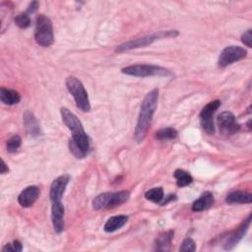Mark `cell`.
<instances>
[{"label":"cell","instance_id":"1","mask_svg":"<svg viewBox=\"0 0 252 252\" xmlns=\"http://www.w3.org/2000/svg\"><path fill=\"white\" fill-rule=\"evenodd\" d=\"M62 121L72 132V138L69 142L70 152L78 159L85 158L90 149V140L83 128L79 118L71 113L68 109L62 108L60 110Z\"/></svg>","mask_w":252,"mask_h":252},{"label":"cell","instance_id":"2","mask_svg":"<svg viewBox=\"0 0 252 252\" xmlns=\"http://www.w3.org/2000/svg\"><path fill=\"white\" fill-rule=\"evenodd\" d=\"M158 98H159V91L158 89H155L151 91L142 102L137 125L135 128V133H134L135 140L138 143H141L148 134V131L151 127L154 114L158 106Z\"/></svg>","mask_w":252,"mask_h":252},{"label":"cell","instance_id":"3","mask_svg":"<svg viewBox=\"0 0 252 252\" xmlns=\"http://www.w3.org/2000/svg\"><path fill=\"white\" fill-rule=\"evenodd\" d=\"M66 87L69 93L73 96L78 109H80L84 113L91 111L88 93L79 79L73 76L68 77L66 79Z\"/></svg>","mask_w":252,"mask_h":252},{"label":"cell","instance_id":"4","mask_svg":"<svg viewBox=\"0 0 252 252\" xmlns=\"http://www.w3.org/2000/svg\"><path fill=\"white\" fill-rule=\"evenodd\" d=\"M179 35L178 31H162V32H159L156 33L154 35H150V36H145L136 40H132L129 41L127 43H124L120 46H118L115 49L116 52H124L127 50H131V49H135V48H140V47H145L147 46H150L151 44H153L156 41H159L160 39H164V38H172V37H177Z\"/></svg>","mask_w":252,"mask_h":252},{"label":"cell","instance_id":"5","mask_svg":"<svg viewBox=\"0 0 252 252\" xmlns=\"http://www.w3.org/2000/svg\"><path fill=\"white\" fill-rule=\"evenodd\" d=\"M130 197L128 191L119 192H106L98 195L93 201V208L95 210L113 209L125 203Z\"/></svg>","mask_w":252,"mask_h":252},{"label":"cell","instance_id":"6","mask_svg":"<svg viewBox=\"0 0 252 252\" xmlns=\"http://www.w3.org/2000/svg\"><path fill=\"white\" fill-rule=\"evenodd\" d=\"M36 42L44 46L47 47L53 44V28L49 18L45 15H40L37 18L36 29H35Z\"/></svg>","mask_w":252,"mask_h":252},{"label":"cell","instance_id":"7","mask_svg":"<svg viewBox=\"0 0 252 252\" xmlns=\"http://www.w3.org/2000/svg\"><path fill=\"white\" fill-rule=\"evenodd\" d=\"M121 72L123 74L134 76V77H151V76H169L171 72L162 67L149 64H136L130 65L125 68H122Z\"/></svg>","mask_w":252,"mask_h":252},{"label":"cell","instance_id":"8","mask_svg":"<svg viewBox=\"0 0 252 252\" xmlns=\"http://www.w3.org/2000/svg\"><path fill=\"white\" fill-rule=\"evenodd\" d=\"M220 107H221V102L219 100H216L206 105L200 113L201 126L203 130L209 135H212L215 133V125H214L213 117L215 113Z\"/></svg>","mask_w":252,"mask_h":252},{"label":"cell","instance_id":"9","mask_svg":"<svg viewBox=\"0 0 252 252\" xmlns=\"http://www.w3.org/2000/svg\"><path fill=\"white\" fill-rule=\"evenodd\" d=\"M247 54L246 49L241 46H230L225 47L219 56V65L221 67H227L236 61L241 60Z\"/></svg>","mask_w":252,"mask_h":252},{"label":"cell","instance_id":"10","mask_svg":"<svg viewBox=\"0 0 252 252\" xmlns=\"http://www.w3.org/2000/svg\"><path fill=\"white\" fill-rule=\"evenodd\" d=\"M218 126L220 129L221 134L223 135H232L236 133L240 126L235 121V116L230 112H224L222 113L217 118Z\"/></svg>","mask_w":252,"mask_h":252},{"label":"cell","instance_id":"11","mask_svg":"<svg viewBox=\"0 0 252 252\" xmlns=\"http://www.w3.org/2000/svg\"><path fill=\"white\" fill-rule=\"evenodd\" d=\"M69 176L68 175H63L58 177L56 180H54V182L52 183L51 186H50V199L53 202H57V201H61V198L65 192L66 186L69 183Z\"/></svg>","mask_w":252,"mask_h":252},{"label":"cell","instance_id":"12","mask_svg":"<svg viewBox=\"0 0 252 252\" xmlns=\"http://www.w3.org/2000/svg\"><path fill=\"white\" fill-rule=\"evenodd\" d=\"M250 223H251V215H249L248 218L241 224V226L227 238V240L225 242L226 250L232 249L242 239V237L244 236V234L246 233V231L249 229Z\"/></svg>","mask_w":252,"mask_h":252},{"label":"cell","instance_id":"13","mask_svg":"<svg viewBox=\"0 0 252 252\" xmlns=\"http://www.w3.org/2000/svg\"><path fill=\"white\" fill-rule=\"evenodd\" d=\"M51 220L55 232L61 233L64 229V207L61 201L53 202L51 208Z\"/></svg>","mask_w":252,"mask_h":252},{"label":"cell","instance_id":"14","mask_svg":"<svg viewBox=\"0 0 252 252\" xmlns=\"http://www.w3.org/2000/svg\"><path fill=\"white\" fill-rule=\"evenodd\" d=\"M40 196V189L37 186H29L24 189L18 197V202L22 207L28 208L34 205Z\"/></svg>","mask_w":252,"mask_h":252},{"label":"cell","instance_id":"15","mask_svg":"<svg viewBox=\"0 0 252 252\" xmlns=\"http://www.w3.org/2000/svg\"><path fill=\"white\" fill-rule=\"evenodd\" d=\"M23 117H24V124H25L28 134L31 136H34V137L41 135L42 131H41L40 123L37 120V118L35 117V115L30 112H26L24 114Z\"/></svg>","mask_w":252,"mask_h":252},{"label":"cell","instance_id":"16","mask_svg":"<svg viewBox=\"0 0 252 252\" xmlns=\"http://www.w3.org/2000/svg\"><path fill=\"white\" fill-rule=\"evenodd\" d=\"M175 232L173 230L165 231L160 234L155 241V250L158 251H169L171 249L172 240Z\"/></svg>","mask_w":252,"mask_h":252},{"label":"cell","instance_id":"17","mask_svg":"<svg viewBox=\"0 0 252 252\" xmlns=\"http://www.w3.org/2000/svg\"><path fill=\"white\" fill-rule=\"evenodd\" d=\"M214 203V196L211 192L206 191L204 192L199 199H197L192 204V211L194 212H202L209 209Z\"/></svg>","mask_w":252,"mask_h":252},{"label":"cell","instance_id":"18","mask_svg":"<svg viewBox=\"0 0 252 252\" xmlns=\"http://www.w3.org/2000/svg\"><path fill=\"white\" fill-rule=\"evenodd\" d=\"M127 222H128V217L124 215L115 216L108 220V222L104 227V229L106 232H114L121 229L122 227H124Z\"/></svg>","mask_w":252,"mask_h":252},{"label":"cell","instance_id":"19","mask_svg":"<svg viewBox=\"0 0 252 252\" xmlns=\"http://www.w3.org/2000/svg\"><path fill=\"white\" fill-rule=\"evenodd\" d=\"M0 100L4 105L13 106L17 105L21 101V96L15 90L1 88L0 89Z\"/></svg>","mask_w":252,"mask_h":252},{"label":"cell","instance_id":"20","mask_svg":"<svg viewBox=\"0 0 252 252\" xmlns=\"http://www.w3.org/2000/svg\"><path fill=\"white\" fill-rule=\"evenodd\" d=\"M226 202L228 204H250L252 195L243 191H233L227 196Z\"/></svg>","mask_w":252,"mask_h":252},{"label":"cell","instance_id":"21","mask_svg":"<svg viewBox=\"0 0 252 252\" xmlns=\"http://www.w3.org/2000/svg\"><path fill=\"white\" fill-rule=\"evenodd\" d=\"M174 177L177 180V184L180 187H184L193 183V179L187 172L183 170H177L174 174Z\"/></svg>","mask_w":252,"mask_h":252},{"label":"cell","instance_id":"22","mask_svg":"<svg viewBox=\"0 0 252 252\" xmlns=\"http://www.w3.org/2000/svg\"><path fill=\"white\" fill-rule=\"evenodd\" d=\"M178 137V131L173 127H165L160 129L156 133V138L160 141H166V140H173Z\"/></svg>","mask_w":252,"mask_h":252},{"label":"cell","instance_id":"23","mask_svg":"<svg viewBox=\"0 0 252 252\" xmlns=\"http://www.w3.org/2000/svg\"><path fill=\"white\" fill-rule=\"evenodd\" d=\"M145 197L147 200L154 202L156 204H160V202L163 200V189L161 187H156L148 190L145 193Z\"/></svg>","mask_w":252,"mask_h":252},{"label":"cell","instance_id":"24","mask_svg":"<svg viewBox=\"0 0 252 252\" xmlns=\"http://www.w3.org/2000/svg\"><path fill=\"white\" fill-rule=\"evenodd\" d=\"M15 23L19 28L26 29L31 25V18L27 13H21L15 17Z\"/></svg>","mask_w":252,"mask_h":252},{"label":"cell","instance_id":"25","mask_svg":"<svg viewBox=\"0 0 252 252\" xmlns=\"http://www.w3.org/2000/svg\"><path fill=\"white\" fill-rule=\"evenodd\" d=\"M22 139L19 135H14L12 136L8 141H7V151L9 153H15L21 146Z\"/></svg>","mask_w":252,"mask_h":252},{"label":"cell","instance_id":"26","mask_svg":"<svg viewBox=\"0 0 252 252\" xmlns=\"http://www.w3.org/2000/svg\"><path fill=\"white\" fill-rule=\"evenodd\" d=\"M196 250V244L194 242V240L190 237L185 238L183 243L182 246L180 248V251H185V252H193Z\"/></svg>","mask_w":252,"mask_h":252},{"label":"cell","instance_id":"27","mask_svg":"<svg viewBox=\"0 0 252 252\" xmlns=\"http://www.w3.org/2000/svg\"><path fill=\"white\" fill-rule=\"evenodd\" d=\"M23 246L19 240H14L13 243H8L6 244L3 248L2 251H13V252H20L22 251Z\"/></svg>","mask_w":252,"mask_h":252},{"label":"cell","instance_id":"28","mask_svg":"<svg viewBox=\"0 0 252 252\" xmlns=\"http://www.w3.org/2000/svg\"><path fill=\"white\" fill-rule=\"evenodd\" d=\"M241 41L242 43L247 46L248 47L252 46V31L248 30L246 31L242 36H241Z\"/></svg>","mask_w":252,"mask_h":252},{"label":"cell","instance_id":"29","mask_svg":"<svg viewBox=\"0 0 252 252\" xmlns=\"http://www.w3.org/2000/svg\"><path fill=\"white\" fill-rule=\"evenodd\" d=\"M39 8V2L38 1H33L29 7H28V13H35Z\"/></svg>","mask_w":252,"mask_h":252},{"label":"cell","instance_id":"30","mask_svg":"<svg viewBox=\"0 0 252 252\" xmlns=\"http://www.w3.org/2000/svg\"><path fill=\"white\" fill-rule=\"evenodd\" d=\"M8 172H9L8 166L6 165L5 161H4L3 160H1V174H2V175H5V174L8 173Z\"/></svg>","mask_w":252,"mask_h":252},{"label":"cell","instance_id":"31","mask_svg":"<svg viewBox=\"0 0 252 252\" xmlns=\"http://www.w3.org/2000/svg\"><path fill=\"white\" fill-rule=\"evenodd\" d=\"M175 199H177L175 195H170V196H167V197H166V200L164 199L163 201H161V202H160V205H161V206H163V205H166V204L169 203L170 201H172V200H175Z\"/></svg>","mask_w":252,"mask_h":252}]
</instances>
